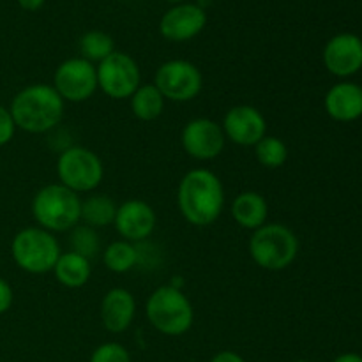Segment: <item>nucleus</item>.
I'll use <instances>...</instances> for the list:
<instances>
[{"label":"nucleus","instance_id":"b1692460","mask_svg":"<svg viewBox=\"0 0 362 362\" xmlns=\"http://www.w3.org/2000/svg\"><path fill=\"white\" fill-rule=\"evenodd\" d=\"M255 156L257 161L260 163L264 168L276 170L281 168L288 159V147L285 141L278 136H269L265 134L257 145H255Z\"/></svg>","mask_w":362,"mask_h":362},{"label":"nucleus","instance_id":"a211bd4d","mask_svg":"<svg viewBox=\"0 0 362 362\" xmlns=\"http://www.w3.org/2000/svg\"><path fill=\"white\" fill-rule=\"evenodd\" d=\"M232 218L239 226L246 230H258L267 223L269 205L267 200L257 191H244L237 194L232 202Z\"/></svg>","mask_w":362,"mask_h":362},{"label":"nucleus","instance_id":"f03ea898","mask_svg":"<svg viewBox=\"0 0 362 362\" xmlns=\"http://www.w3.org/2000/svg\"><path fill=\"white\" fill-rule=\"evenodd\" d=\"M64 105L66 103L53 85L32 83L14 95L9 112L16 129L42 134L59 126L64 117Z\"/></svg>","mask_w":362,"mask_h":362},{"label":"nucleus","instance_id":"4be33fe9","mask_svg":"<svg viewBox=\"0 0 362 362\" xmlns=\"http://www.w3.org/2000/svg\"><path fill=\"white\" fill-rule=\"evenodd\" d=\"M138 250L133 243L129 240H115L110 244L103 253V264L108 271L115 272V274H124L129 272L131 269L136 267L138 264Z\"/></svg>","mask_w":362,"mask_h":362},{"label":"nucleus","instance_id":"dca6fc26","mask_svg":"<svg viewBox=\"0 0 362 362\" xmlns=\"http://www.w3.org/2000/svg\"><path fill=\"white\" fill-rule=\"evenodd\" d=\"M103 327L112 334L127 331L136 315V300L133 293L126 288H112L105 293L101 300Z\"/></svg>","mask_w":362,"mask_h":362},{"label":"nucleus","instance_id":"ddd939ff","mask_svg":"<svg viewBox=\"0 0 362 362\" xmlns=\"http://www.w3.org/2000/svg\"><path fill=\"white\" fill-rule=\"evenodd\" d=\"M207 25V13L198 4H177L163 14L159 32L165 39L184 42L197 37Z\"/></svg>","mask_w":362,"mask_h":362},{"label":"nucleus","instance_id":"20e7f679","mask_svg":"<svg viewBox=\"0 0 362 362\" xmlns=\"http://www.w3.org/2000/svg\"><path fill=\"white\" fill-rule=\"evenodd\" d=\"M145 315L152 327L165 336H182L193 327L194 310L180 288L165 285L156 288L145 303Z\"/></svg>","mask_w":362,"mask_h":362},{"label":"nucleus","instance_id":"aec40b11","mask_svg":"<svg viewBox=\"0 0 362 362\" xmlns=\"http://www.w3.org/2000/svg\"><path fill=\"white\" fill-rule=\"evenodd\" d=\"M131 112L136 119L144 122H151L165 112L166 99L163 98L161 92L156 88L154 83L140 85L133 95H131Z\"/></svg>","mask_w":362,"mask_h":362},{"label":"nucleus","instance_id":"4468645a","mask_svg":"<svg viewBox=\"0 0 362 362\" xmlns=\"http://www.w3.org/2000/svg\"><path fill=\"white\" fill-rule=\"evenodd\" d=\"M324 64L331 74L349 78L362 69V39L343 32L327 41L324 48Z\"/></svg>","mask_w":362,"mask_h":362},{"label":"nucleus","instance_id":"c85d7f7f","mask_svg":"<svg viewBox=\"0 0 362 362\" xmlns=\"http://www.w3.org/2000/svg\"><path fill=\"white\" fill-rule=\"evenodd\" d=\"M211 362H246L244 357H240L237 352H232V350H223V352H218L214 357H212Z\"/></svg>","mask_w":362,"mask_h":362},{"label":"nucleus","instance_id":"9d476101","mask_svg":"<svg viewBox=\"0 0 362 362\" xmlns=\"http://www.w3.org/2000/svg\"><path fill=\"white\" fill-rule=\"evenodd\" d=\"M53 88L64 103L87 101L99 88L95 66L81 57L64 60L53 74Z\"/></svg>","mask_w":362,"mask_h":362},{"label":"nucleus","instance_id":"1a4fd4ad","mask_svg":"<svg viewBox=\"0 0 362 362\" xmlns=\"http://www.w3.org/2000/svg\"><path fill=\"white\" fill-rule=\"evenodd\" d=\"M98 87L112 99H127L140 87L141 73L138 62L131 55L113 52L95 67Z\"/></svg>","mask_w":362,"mask_h":362},{"label":"nucleus","instance_id":"39448f33","mask_svg":"<svg viewBox=\"0 0 362 362\" xmlns=\"http://www.w3.org/2000/svg\"><path fill=\"white\" fill-rule=\"evenodd\" d=\"M299 253V239L286 225L265 223L255 230L250 239V255L265 271H283L290 267Z\"/></svg>","mask_w":362,"mask_h":362},{"label":"nucleus","instance_id":"6e6552de","mask_svg":"<svg viewBox=\"0 0 362 362\" xmlns=\"http://www.w3.org/2000/svg\"><path fill=\"white\" fill-rule=\"evenodd\" d=\"M154 85L166 101L187 103L198 98L202 92L204 76L189 60L173 59L158 67Z\"/></svg>","mask_w":362,"mask_h":362},{"label":"nucleus","instance_id":"6ab92c4d","mask_svg":"<svg viewBox=\"0 0 362 362\" xmlns=\"http://www.w3.org/2000/svg\"><path fill=\"white\" fill-rule=\"evenodd\" d=\"M53 274H55L57 281L66 288H81L90 279V260L74 251H67L59 257L55 267H53Z\"/></svg>","mask_w":362,"mask_h":362},{"label":"nucleus","instance_id":"2f4dec72","mask_svg":"<svg viewBox=\"0 0 362 362\" xmlns=\"http://www.w3.org/2000/svg\"><path fill=\"white\" fill-rule=\"evenodd\" d=\"M165 2H170V4H182L184 0H165Z\"/></svg>","mask_w":362,"mask_h":362},{"label":"nucleus","instance_id":"9b49d317","mask_svg":"<svg viewBox=\"0 0 362 362\" xmlns=\"http://www.w3.org/2000/svg\"><path fill=\"white\" fill-rule=\"evenodd\" d=\"M180 144L189 158L198 161H212L225 148L226 136L221 124L211 119H193L184 126Z\"/></svg>","mask_w":362,"mask_h":362},{"label":"nucleus","instance_id":"412c9836","mask_svg":"<svg viewBox=\"0 0 362 362\" xmlns=\"http://www.w3.org/2000/svg\"><path fill=\"white\" fill-rule=\"evenodd\" d=\"M117 205L106 194H90L81 200V221L90 228H105L115 221Z\"/></svg>","mask_w":362,"mask_h":362},{"label":"nucleus","instance_id":"0eeeda50","mask_svg":"<svg viewBox=\"0 0 362 362\" xmlns=\"http://www.w3.org/2000/svg\"><path fill=\"white\" fill-rule=\"evenodd\" d=\"M59 182L76 194L98 189L105 177L101 158L87 147H69L57 159Z\"/></svg>","mask_w":362,"mask_h":362},{"label":"nucleus","instance_id":"7ed1b4c3","mask_svg":"<svg viewBox=\"0 0 362 362\" xmlns=\"http://www.w3.org/2000/svg\"><path fill=\"white\" fill-rule=\"evenodd\" d=\"M32 216L48 232H67L81 221V198L60 182L42 186L32 198Z\"/></svg>","mask_w":362,"mask_h":362},{"label":"nucleus","instance_id":"bb28decb","mask_svg":"<svg viewBox=\"0 0 362 362\" xmlns=\"http://www.w3.org/2000/svg\"><path fill=\"white\" fill-rule=\"evenodd\" d=\"M16 133V124H14L13 115H11L9 108L0 105V147L9 144Z\"/></svg>","mask_w":362,"mask_h":362},{"label":"nucleus","instance_id":"423d86ee","mask_svg":"<svg viewBox=\"0 0 362 362\" xmlns=\"http://www.w3.org/2000/svg\"><path fill=\"white\" fill-rule=\"evenodd\" d=\"M11 255L21 271L28 274H46L53 271L62 251L52 232L41 226H27L14 235Z\"/></svg>","mask_w":362,"mask_h":362},{"label":"nucleus","instance_id":"f257e3e1","mask_svg":"<svg viewBox=\"0 0 362 362\" xmlns=\"http://www.w3.org/2000/svg\"><path fill=\"white\" fill-rule=\"evenodd\" d=\"M177 205L189 225L209 226L221 216L225 207V187L211 170H191L180 180Z\"/></svg>","mask_w":362,"mask_h":362},{"label":"nucleus","instance_id":"473e14b6","mask_svg":"<svg viewBox=\"0 0 362 362\" xmlns=\"http://www.w3.org/2000/svg\"><path fill=\"white\" fill-rule=\"evenodd\" d=\"M293 362H310V361H293Z\"/></svg>","mask_w":362,"mask_h":362},{"label":"nucleus","instance_id":"c756f323","mask_svg":"<svg viewBox=\"0 0 362 362\" xmlns=\"http://www.w3.org/2000/svg\"><path fill=\"white\" fill-rule=\"evenodd\" d=\"M18 6L25 11H39L45 6V0H18Z\"/></svg>","mask_w":362,"mask_h":362},{"label":"nucleus","instance_id":"f8f14e48","mask_svg":"<svg viewBox=\"0 0 362 362\" xmlns=\"http://www.w3.org/2000/svg\"><path fill=\"white\" fill-rule=\"evenodd\" d=\"M226 140L240 147H255L267 134V120L255 106L239 105L230 108L223 119Z\"/></svg>","mask_w":362,"mask_h":362},{"label":"nucleus","instance_id":"7c9ffc66","mask_svg":"<svg viewBox=\"0 0 362 362\" xmlns=\"http://www.w3.org/2000/svg\"><path fill=\"white\" fill-rule=\"evenodd\" d=\"M332 362H362V356H359V354H354V352L341 354V356L336 357Z\"/></svg>","mask_w":362,"mask_h":362},{"label":"nucleus","instance_id":"f3484780","mask_svg":"<svg viewBox=\"0 0 362 362\" xmlns=\"http://www.w3.org/2000/svg\"><path fill=\"white\" fill-rule=\"evenodd\" d=\"M325 112L338 122H352L362 117V87L352 81H341L329 88L324 99Z\"/></svg>","mask_w":362,"mask_h":362},{"label":"nucleus","instance_id":"cd10ccee","mask_svg":"<svg viewBox=\"0 0 362 362\" xmlns=\"http://www.w3.org/2000/svg\"><path fill=\"white\" fill-rule=\"evenodd\" d=\"M13 300H14L13 288H11V285L6 281V279L0 278V315L7 313V311L11 310Z\"/></svg>","mask_w":362,"mask_h":362},{"label":"nucleus","instance_id":"2eb2a0df","mask_svg":"<svg viewBox=\"0 0 362 362\" xmlns=\"http://www.w3.org/2000/svg\"><path fill=\"white\" fill-rule=\"evenodd\" d=\"M113 225L124 240L140 243V240L148 239L154 232L156 212L147 202L127 200L117 207Z\"/></svg>","mask_w":362,"mask_h":362},{"label":"nucleus","instance_id":"5701e85b","mask_svg":"<svg viewBox=\"0 0 362 362\" xmlns=\"http://www.w3.org/2000/svg\"><path fill=\"white\" fill-rule=\"evenodd\" d=\"M80 52L81 59L92 64H99L115 52V42H113L112 35L106 34V32L88 30L80 37Z\"/></svg>","mask_w":362,"mask_h":362},{"label":"nucleus","instance_id":"393cba45","mask_svg":"<svg viewBox=\"0 0 362 362\" xmlns=\"http://www.w3.org/2000/svg\"><path fill=\"white\" fill-rule=\"evenodd\" d=\"M99 250V235L87 225H76L71 232V251L90 260Z\"/></svg>","mask_w":362,"mask_h":362},{"label":"nucleus","instance_id":"a878e982","mask_svg":"<svg viewBox=\"0 0 362 362\" xmlns=\"http://www.w3.org/2000/svg\"><path fill=\"white\" fill-rule=\"evenodd\" d=\"M88 362H131V356L127 349L120 343L110 341L103 343L92 352Z\"/></svg>","mask_w":362,"mask_h":362}]
</instances>
